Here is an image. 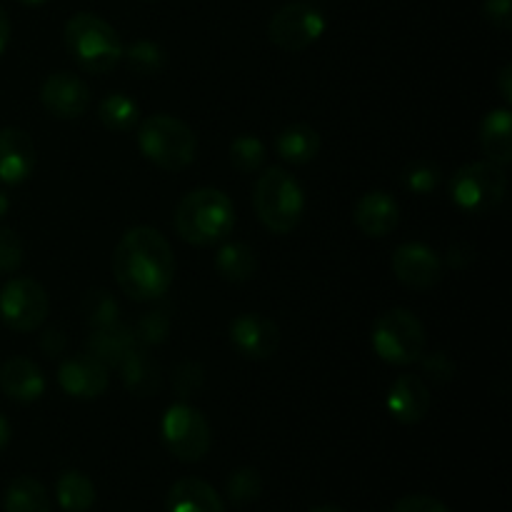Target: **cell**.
<instances>
[{
	"label": "cell",
	"instance_id": "6da1fadb",
	"mask_svg": "<svg viewBox=\"0 0 512 512\" xmlns=\"http://www.w3.org/2000/svg\"><path fill=\"white\" fill-rule=\"evenodd\" d=\"M113 275L128 298L145 303L168 293L175 275V255L160 230L138 225L118 240Z\"/></svg>",
	"mask_w": 512,
	"mask_h": 512
},
{
	"label": "cell",
	"instance_id": "7a4b0ae2",
	"mask_svg": "<svg viewBox=\"0 0 512 512\" xmlns=\"http://www.w3.org/2000/svg\"><path fill=\"white\" fill-rule=\"evenodd\" d=\"M175 230L190 245H215L235 228V205L218 188H198L183 195L173 215Z\"/></svg>",
	"mask_w": 512,
	"mask_h": 512
},
{
	"label": "cell",
	"instance_id": "3957f363",
	"mask_svg": "<svg viewBox=\"0 0 512 512\" xmlns=\"http://www.w3.org/2000/svg\"><path fill=\"white\" fill-rule=\"evenodd\" d=\"M253 205L260 223L270 233L288 235L303 220L305 195L298 180L288 170L280 168V165H273V168L263 170V175H258Z\"/></svg>",
	"mask_w": 512,
	"mask_h": 512
},
{
	"label": "cell",
	"instance_id": "277c9868",
	"mask_svg": "<svg viewBox=\"0 0 512 512\" xmlns=\"http://www.w3.org/2000/svg\"><path fill=\"white\" fill-rule=\"evenodd\" d=\"M65 48L88 73H108L123 60V43L113 25L93 13H78L65 23Z\"/></svg>",
	"mask_w": 512,
	"mask_h": 512
},
{
	"label": "cell",
	"instance_id": "5b68a950",
	"mask_svg": "<svg viewBox=\"0 0 512 512\" xmlns=\"http://www.w3.org/2000/svg\"><path fill=\"white\" fill-rule=\"evenodd\" d=\"M140 153L165 170H183L198 155V138L173 115H150L138 125Z\"/></svg>",
	"mask_w": 512,
	"mask_h": 512
},
{
	"label": "cell",
	"instance_id": "8992f818",
	"mask_svg": "<svg viewBox=\"0 0 512 512\" xmlns=\"http://www.w3.org/2000/svg\"><path fill=\"white\" fill-rule=\"evenodd\" d=\"M373 350L390 365H413L425 353V328L408 308H393L373 325Z\"/></svg>",
	"mask_w": 512,
	"mask_h": 512
},
{
	"label": "cell",
	"instance_id": "52a82bcc",
	"mask_svg": "<svg viewBox=\"0 0 512 512\" xmlns=\"http://www.w3.org/2000/svg\"><path fill=\"white\" fill-rule=\"evenodd\" d=\"M508 190V175L505 168L490 163V160H478L455 170L450 180V198L455 205L468 213H488L498 208Z\"/></svg>",
	"mask_w": 512,
	"mask_h": 512
},
{
	"label": "cell",
	"instance_id": "ba28073f",
	"mask_svg": "<svg viewBox=\"0 0 512 512\" xmlns=\"http://www.w3.org/2000/svg\"><path fill=\"white\" fill-rule=\"evenodd\" d=\"M163 440L178 460L198 463L208 455L213 430L198 408L188 403H175L163 415Z\"/></svg>",
	"mask_w": 512,
	"mask_h": 512
},
{
	"label": "cell",
	"instance_id": "9c48e42d",
	"mask_svg": "<svg viewBox=\"0 0 512 512\" xmlns=\"http://www.w3.org/2000/svg\"><path fill=\"white\" fill-rule=\"evenodd\" d=\"M323 33V10L318 5L308 3V0H295V3L283 5L268 25L270 43L278 45L285 53H298V50L310 48Z\"/></svg>",
	"mask_w": 512,
	"mask_h": 512
},
{
	"label": "cell",
	"instance_id": "30bf717a",
	"mask_svg": "<svg viewBox=\"0 0 512 512\" xmlns=\"http://www.w3.org/2000/svg\"><path fill=\"white\" fill-rule=\"evenodd\" d=\"M50 310L48 293L33 278H13L0 290V318L15 333H33Z\"/></svg>",
	"mask_w": 512,
	"mask_h": 512
},
{
	"label": "cell",
	"instance_id": "8fae6325",
	"mask_svg": "<svg viewBox=\"0 0 512 512\" xmlns=\"http://www.w3.org/2000/svg\"><path fill=\"white\" fill-rule=\"evenodd\" d=\"M58 383L70 398L78 400H95L108 390L110 375L108 365L100 363L90 353L70 355L60 363Z\"/></svg>",
	"mask_w": 512,
	"mask_h": 512
},
{
	"label": "cell",
	"instance_id": "7c38bea8",
	"mask_svg": "<svg viewBox=\"0 0 512 512\" xmlns=\"http://www.w3.org/2000/svg\"><path fill=\"white\" fill-rule=\"evenodd\" d=\"M393 273L405 288L428 290L438 285L443 275V260L423 243H403L393 253Z\"/></svg>",
	"mask_w": 512,
	"mask_h": 512
},
{
	"label": "cell",
	"instance_id": "4fadbf2b",
	"mask_svg": "<svg viewBox=\"0 0 512 512\" xmlns=\"http://www.w3.org/2000/svg\"><path fill=\"white\" fill-rule=\"evenodd\" d=\"M40 100L50 115L60 120H73L85 115V110L90 108V88L83 78L60 70V73L48 75L40 88Z\"/></svg>",
	"mask_w": 512,
	"mask_h": 512
},
{
	"label": "cell",
	"instance_id": "5bb4252c",
	"mask_svg": "<svg viewBox=\"0 0 512 512\" xmlns=\"http://www.w3.org/2000/svg\"><path fill=\"white\" fill-rule=\"evenodd\" d=\"M230 343L250 360L273 358L280 345V330L260 313H243L230 323Z\"/></svg>",
	"mask_w": 512,
	"mask_h": 512
},
{
	"label": "cell",
	"instance_id": "9a60e30c",
	"mask_svg": "<svg viewBox=\"0 0 512 512\" xmlns=\"http://www.w3.org/2000/svg\"><path fill=\"white\" fill-rule=\"evenodd\" d=\"M35 160V143L25 130L0 128V183H25L33 175Z\"/></svg>",
	"mask_w": 512,
	"mask_h": 512
},
{
	"label": "cell",
	"instance_id": "2e32d148",
	"mask_svg": "<svg viewBox=\"0 0 512 512\" xmlns=\"http://www.w3.org/2000/svg\"><path fill=\"white\" fill-rule=\"evenodd\" d=\"M353 220L368 238H385L398 228V200L385 190H370L355 203Z\"/></svg>",
	"mask_w": 512,
	"mask_h": 512
},
{
	"label": "cell",
	"instance_id": "e0dca14e",
	"mask_svg": "<svg viewBox=\"0 0 512 512\" xmlns=\"http://www.w3.org/2000/svg\"><path fill=\"white\" fill-rule=\"evenodd\" d=\"M433 395L418 375H400L388 393V410L398 423L418 425L430 413Z\"/></svg>",
	"mask_w": 512,
	"mask_h": 512
},
{
	"label": "cell",
	"instance_id": "ac0fdd59",
	"mask_svg": "<svg viewBox=\"0 0 512 512\" xmlns=\"http://www.w3.org/2000/svg\"><path fill=\"white\" fill-rule=\"evenodd\" d=\"M0 390L15 403H35L45 393V375L30 358H10L0 368Z\"/></svg>",
	"mask_w": 512,
	"mask_h": 512
},
{
	"label": "cell",
	"instance_id": "d6986e66",
	"mask_svg": "<svg viewBox=\"0 0 512 512\" xmlns=\"http://www.w3.org/2000/svg\"><path fill=\"white\" fill-rule=\"evenodd\" d=\"M168 512H225V503L205 480L180 478L168 490Z\"/></svg>",
	"mask_w": 512,
	"mask_h": 512
},
{
	"label": "cell",
	"instance_id": "ffe728a7",
	"mask_svg": "<svg viewBox=\"0 0 512 512\" xmlns=\"http://www.w3.org/2000/svg\"><path fill=\"white\" fill-rule=\"evenodd\" d=\"M115 368L120 370V378H123L125 388H128L130 393L140 395V398L158 393L160 368L158 363L145 353L143 345H133V348L120 358V363L115 365Z\"/></svg>",
	"mask_w": 512,
	"mask_h": 512
},
{
	"label": "cell",
	"instance_id": "44dd1931",
	"mask_svg": "<svg viewBox=\"0 0 512 512\" xmlns=\"http://www.w3.org/2000/svg\"><path fill=\"white\" fill-rule=\"evenodd\" d=\"M480 145L490 163L508 168L512 163V115L508 108L490 110L480 125Z\"/></svg>",
	"mask_w": 512,
	"mask_h": 512
},
{
	"label": "cell",
	"instance_id": "7402d4cb",
	"mask_svg": "<svg viewBox=\"0 0 512 512\" xmlns=\"http://www.w3.org/2000/svg\"><path fill=\"white\" fill-rule=\"evenodd\" d=\"M135 343L133 328H128L125 323L115 320V323L100 325L93 328V333L88 335V343H85V353H90L93 358H98L105 365H118L120 358L128 353Z\"/></svg>",
	"mask_w": 512,
	"mask_h": 512
},
{
	"label": "cell",
	"instance_id": "603a6c76",
	"mask_svg": "<svg viewBox=\"0 0 512 512\" xmlns=\"http://www.w3.org/2000/svg\"><path fill=\"white\" fill-rule=\"evenodd\" d=\"M275 150L285 163L308 165L310 160L318 158L320 153V135L318 130L305 123H293L278 135Z\"/></svg>",
	"mask_w": 512,
	"mask_h": 512
},
{
	"label": "cell",
	"instance_id": "cb8c5ba5",
	"mask_svg": "<svg viewBox=\"0 0 512 512\" xmlns=\"http://www.w3.org/2000/svg\"><path fill=\"white\" fill-rule=\"evenodd\" d=\"M3 508L5 512H50V495L40 480L20 475L5 490Z\"/></svg>",
	"mask_w": 512,
	"mask_h": 512
},
{
	"label": "cell",
	"instance_id": "d4e9b609",
	"mask_svg": "<svg viewBox=\"0 0 512 512\" xmlns=\"http://www.w3.org/2000/svg\"><path fill=\"white\" fill-rule=\"evenodd\" d=\"M55 498L65 512H88L95 503V485L80 470H65L55 485Z\"/></svg>",
	"mask_w": 512,
	"mask_h": 512
},
{
	"label": "cell",
	"instance_id": "484cf974",
	"mask_svg": "<svg viewBox=\"0 0 512 512\" xmlns=\"http://www.w3.org/2000/svg\"><path fill=\"white\" fill-rule=\"evenodd\" d=\"M215 270L228 283H245L258 270V258L255 250L248 248L245 243H228L218 250L215 255Z\"/></svg>",
	"mask_w": 512,
	"mask_h": 512
},
{
	"label": "cell",
	"instance_id": "4316f807",
	"mask_svg": "<svg viewBox=\"0 0 512 512\" xmlns=\"http://www.w3.org/2000/svg\"><path fill=\"white\" fill-rule=\"evenodd\" d=\"M98 118L108 130H115V133H128V130H133L135 125H138L140 108L130 95L110 93L100 100Z\"/></svg>",
	"mask_w": 512,
	"mask_h": 512
},
{
	"label": "cell",
	"instance_id": "83f0119b",
	"mask_svg": "<svg viewBox=\"0 0 512 512\" xmlns=\"http://www.w3.org/2000/svg\"><path fill=\"white\" fill-rule=\"evenodd\" d=\"M123 60L133 73L155 75L163 70L165 50L153 40H135L133 45L123 48Z\"/></svg>",
	"mask_w": 512,
	"mask_h": 512
},
{
	"label": "cell",
	"instance_id": "f1b7e54d",
	"mask_svg": "<svg viewBox=\"0 0 512 512\" xmlns=\"http://www.w3.org/2000/svg\"><path fill=\"white\" fill-rule=\"evenodd\" d=\"M80 313H83V318L88 320V325L100 328V325L115 323V320H118L120 308H118V300L113 298V293H110V290L95 288V290H88V293L83 295Z\"/></svg>",
	"mask_w": 512,
	"mask_h": 512
},
{
	"label": "cell",
	"instance_id": "f546056e",
	"mask_svg": "<svg viewBox=\"0 0 512 512\" xmlns=\"http://www.w3.org/2000/svg\"><path fill=\"white\" fill-rule=\"evenodd\" d=\"M230 163L240 170V173H255L263 168L265 163V145L263 140L255 135H238L230 143Z\"/></svg>",
	"mask_w": 512,
	"mask_h": 512
},
{
	"label": "cell",
	"instance_id": "4dcf8cb0",
	"mask_svg": "<svg viewBox=\"0 0 512 512\" xmlns=\"http://www.w3.org/2000/svg\"><path fill=\"white\" fill-rule=\"evenodd\" d=\"M225 490H228V498L235 505H250L263 493V480H260V473L255 468H238L228 478Z\"/></svg>",
	"mask_w": 512,
	"mask_h": 512
},
{
	"label": "cell",
	"instance_id": "1f68e13d",
	"mask_svg": "<svg viewBox=\"0 0 512 512\" xmlns=\"http://www.w3.org/2000/svg\"><path fill=\"white\" fill-rule=\"evenodd\" d=\"M168 330H170V315L168 310L158 308V310H150V313H143V318L138 320V325L133 328L135 335V343L138 345H158L168 338Z\"/></svg>",
	"mask_w": 512,
	"mask_h": 512
},
{
	"label": "cell",
	"instance_id": "d6a6232c",
	"mask_svg": "<svg viewBox=\"0 0 512 512\" xmlns=\"http://www.w3.org/2000/svg\"><path fill=\"white\" fill-rule=\"evenodd\" d=\"M440 180H443V173H440L438 165L428 163V160H418V163L408 165L403 173L405 188L413 190V193L418 195H425L430 193V190L438 188Z\"/></svg>",
	"mask_w": 512,
	"mask_h": 512
},
{
	"label": "cell",
	"instance_id": "836d02e7",
	"mask_svg": "<svg viewBox=\"0 0 512 512\" xmlns=\"http://www.w3.org/2000/svg\"><path fill=\"white\" fill-rule=\"evenodd\" d=\"M203 368L200 363H193V360H183V363L175 365L173 370V390L178 393L180 400H188L203 388Z\"/></svg>",
	"mask_w": 512,
	"mask_h": 512
},
{
	"label": "cell",
	"instance_id": "e575fe53",
	"mask_svg": "<svg viewBox=\"0 0 512 512\" xmlns=\"http://www.w3.org/2000/svg\"><path fill=\"white\" fill-rule=\"evenodd\" d=\"M23 265V243L13 228H0V273L10 275Z\"/></svg>",
	"mask_w": 512,
	"mask_h": 512
},
{
	"label": "cell",
	"instance_id": "d590c367",
	"mask_svg": "<svg viewBox=\"0 0 512 512\" xmlns=\"http://www.w3.org/2000/svg\"><path fill=\"white\" fill-rule=\"evenodd\" d=\"M390 512H450L438 498L430 495H405L390 508Z\"/></svg>",
	"mask_w": 512,
	"mask_h": 512
},
{
	"label": "cell",
	"instance_id": "8d00e7d4",
	"mask_svg": "<svg viewBox=\"0 0 512 512\" xmlns=\"http://www.w3.org/2000/svg\"><path fill=\"white\" fill-rule=\"evenodd\" d=\"M483 15L490 25L500 30L512 28V0H485Z\"/></svg>",
	"mask_w": 512,
	"mask_h": 512
},
{
	"label": "cell",
	"instance_id": "74e56055",
	"mask_svg": "<svg viewBox=\"0 0 512 512\" xmlns=\"http://www.w3.org/2000/svg\"><path fill=\"white\" fill-rule=\"evenodd\" d=\"M420 360H423V368L428 370V373H433L435 378H453L455 368L443 353H433V355L423 353V358H420Z\"/></svg>",
	"mask_w": 512,
	"mask_h": 512
},
{
	"label": "cell",
	"instance_id": "f35d334b",
	"mask_svg": "<svg viewBox=\"0 0 512 512\" xmlns=\"http://www.w3.org/2000/svg\"><path fill=\"white\" fill-rule=\"evenodd\" d=\"M40 348L48 355H60L65 348L63 333H60V330H48V333L43 335V340H40Z\"/></svg>",
	"mask_w": 512,
	"mask_h": 512
},
{
	"label": "cell",
	"instance_id": "ab89813d",
	"mask_svg": "<svg viewBox=\"0 0 512 512\" xmlns=\"http://www.w3.org/2000/svg\"><path fill=\"white\" fill-rule=\"evenodd\" d=\"M498 88L505 103H512V65H505L498 75Z\"/></svg>",
	"mask_w": 512,
	"mask_h": 512
},
{
	"label": "cell",
	"instance_id": "60d3db41",
	"mask_svg": "<svg viewBox=\"0 0 512 512\" xmlns=\"http://www.w3.org/2000/svg\"><path fill=\"white\" fill-rule=\"evenodd\" d=\"M8 40H10V20H8V13L0 8V55H3V50L8 48Z\"/></svg>",
	"mask_w": 512,
	"mask_h": 512
},
{
	"label": "cell",
	"instance_id": "b9f144b4",
	"mask_svg": "<svg viewBox=\"0 0 512 512\" xmlns=\"http://www.w3.org/2000/svg\"><path fill=\"white\" fill-rule=\"evenodd\" d=\"M10 435H13V430H10V423L5 420V415L0 413V453H3L5 445L10 443Z\"/></svg>",
	"mask_w": 512,
	"mask_h": 512
},
{
	"label": "cell",
	"instance_id": "7bdbcfd3",
	"mask_svg": "<svg viewBox=\"0 0 512 512\" xmlns=\"http://www.w3.org/2000/svg\"><path fill=\"white\" fill-rule=\"evenodd\" d=\"M8 210H10V200H8V195L0 190V218H5V213H8Z\"/></svg>",
	"mask_w": 512,
	"mask_h": 512
},
{
	"label": "cell",
	"instance_id": "ee69618b",
	"mask_svg": "<svg viewBox=\"0 0 512 512\" xmlns=\"http://www.w3.org/2000/svg\"><path fill=\"white\" fill-rule=\"evenodd\" d=\"M310 512H345V510L338 508V505H320V508H313Z\"/></svg>",
	"mask_w": 512,
	"mask_h": 512
},
{
	"label": "cell",
	"instance_id": "f6af8a7d",
	"mask_svg": "<svg viewBox=\"0 0 512 512\" xmlns=\"http://www.w3.org/2000/svg\"><path fill=\"white\" fill-rule=\"evenodd\" d=\"M20 3H25V5H40V3H45V0H20Z\"/></svg>",
	"mask_w": 512,
	"mask_h": 512
}]
</instances>
